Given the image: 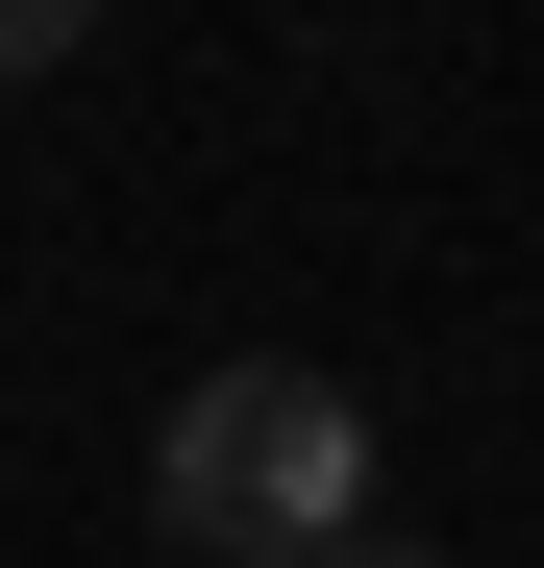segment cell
Here are the masks:
<instances>
[{
	"label": "cell",
	"mask_w": 544,
	"mask_h": 568,
	"mask_svg": "<svg viewBox=\"0 0 544 568\" xmlns=\"http://www.w3.org/2000/svg\"><path fill=\"white\" fill-rule=\"evenodd\" d=\"M149 519L199 544V568H322V544H372V396L298 346H223L199 396L149 420Z\"/></svg>",
	"instance_id": "cell-1"
},
{
	"label": "cell",
	"mask_w": 544,
	"mask_h": 568,
	"mask_svg": "<svg viewBox=\"0 0 544 568\" xmlns=\"http://www.w3.org/2000/svg\"><path fill=\"white\" fill-rule=\"evenodd\" d=\"M100 50V0H0V74H74Z\"/></svg>",
	"instance_id": "cell-2"
},
{
	"label": "cell",
	"mask_w": 544,
	"mask_h": 568,
	"mask_svg": "<svg viewBox=\"0 0 544 568\" xmlns=\"http://www.w3.org/2000/svg\"><path fill=\"white\" fill-rule=\"evenodd\" d=\"M322 568H445V544H421V519H372V544H322Z\"/></svg>",
	"instance_id": "cell-3"
}]
</instances>
